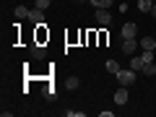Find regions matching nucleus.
Returning <instances> with one entry per match:
<instances>
[{
    "label": "nucleus",
    "instance_id": "f257e3e1",
    "mask_svg": "<svg viewBox=\"0 0 156 117\" xmlns=\"http://www.w3.org/2000/svg\"><path fill=\"white\" fill-rule=\"evenodd\" d=\"M115 78H117V83H120V86H133L135 83V70H133V68H130V70H120Z\"/></svg>",
    "mask_w": 156,
    "mask_h": 117
},
{
    "label": "nucleus",
    "instance_id": "f03ea898",
    "mask_svg": "<svg viewBox=\"0 0 156 117\" xmlns=\"http://www.w3.org/2000/svg\"><path fill=\"white\" fill-rule=\"evenodd\" d=\"M94 18H96V23H99V26H109V23H112V13L107 11V8H96Z\"/></svg>",
    "mask_w": 156,
    "mask_h": 117
},
{
    "label": "nucleus",
    "instance_id": "7ed1b4c3",
    "mask_svg": "<svg viewBox=\"0 0 156 117\" xmlns=\"http://www.w3.org/2000/svg\"><path fill=\"white\" fill-rule=\"evenodd\" d=\"M120 50H122V52H125V55H128V57H133L135 52L140 50V44H138V39H125V42H122V47H120Z\"/></svg>",
    "mask_w": 156,
    "mask_h": 117
},
{
    "label": "nucleus",
    "instance_id": "20e7f679",
    "mask_svg": "<svg viewBox=\"0 0 156 117\" xmlns=\"http://www.w3.org/2000/svg\"><path fill=\"white\" fill-rule=\"evenodd\" d=\"M26 21H31L34 26H37V23H44V11H42V8H31Z\"/></svg>",
    "mask_w": 156,
    "mask_h": 117
},
{
    "label": "nucleus",
    "instance_id": "39448f33",
    "mask_svg": "<svg viewBox=\"0 0 156 117\" xmlns=\"http://www.w3.org/2000/svg\"><path fill=\"white\" fill-rule=\"evenodd\" d=\"M50 39V31H47V23H37V44H44Z\"/></svg>",
    "mask_w": 156,
    "mask_h": 117
},
{
    "label": "nucleus",
    "instance_id": "423d86ee",
    "mask_svg": "<svg viewBox=\"0 0 156 117\" xmlns=\"http://www.w3.org/2000/svg\"><path fill=\"white\" fill-rule=\"evenodd\" d=\"M138 37V23H125L122 26V39H135Z\"/></svg>",
    "mask_w": 156,
    "mask_h": 117
},
{
    "label": "nucleus",
    "instance_id": "0eeeda50",
    "mask_svg": "<svg viewBox=\"0 0 156 117\" xmlns=\"http://www.w3.org/2000/svg\"><path fill=\"white\" fill-rule=\"evenodd\" d=\"M138 44H140V50H154L156 52V39L154 37H140Z\"/></svg>",
    "mask_w": 156,
    "mask_h": 117
},
{
    "label": "nucleus",
    "instance_id": "6e6552de",
    "mask_svg": "<svg viewBox=\"0 0 156 117\" xmlns=\"http://www.w3.org/2000/svg\"><path fill=\"white\" fill-rule=\"evenodd\" d=\"M128 101V86H120L115 91V104H125Z\"/></svg>",
    "mask_w": 156,
    "mask_h": 117
},
{
    "label": "nucleus",
    "instance_id": "1a4fd4ad",
    "mask_svg": "<svg viewBox=\"0 0 156 117\" xmlns=\"http://www.w3.org/2000/svg\"><path fill=\"white\" fill-rule=\"evenodd\" d=\"M31 55L37 57V60H42V57H47V47H44V44H37V42H34V47H31Z\"/></svg>",
    "mask_w": 156,
    "mask_h": 117
},
{
    "label": "nucleus",
    "instance_id": "9d476101",
    "mask_svg": "<svg viewBox=\"0 0 156 117\" xmlns=\"http://www.w3.org/2000/svg\"><path fill=\"white\" fill-rule=\"evenodd\" d=\"M143 65H146V62H143V57H140V55L130 57V68H133V70H143Z\"/></svg>",
    "mask_w": 156,
    "mask_h": 117
},
{
    "label": "nucleus",
    "instance_id": "9b49d317",
    "mask_svg": "<svg viewBox=\"0 0 156 117\" xmlns=\"http://www.w3.org/2000/svg\"><path fill=\"white\" fill-rule=\"evenodd\" d=\"M151 8H154V0H138V11L151 13Z\"/></svg>",
    "mask_w": 156,
    "mask_h": 117
},
{
    "label": "nucleus",
    "instance_id": "f8f14e48",
    "mask_svg": "<svg viewBox=\"0 0 156 117\" xmlns=\"http://www.w3.org/2000/svg\"><path fill=\"white\" fill-rule=\"evenodd\" d=\"M86 44H89V47L99 44V34H96V31H89V34H86Z\"/></svg>",
    "mask_w": 156,
    "mask_h": 117
},
{
    "label": "nucleus",
    "instance_id": "ddd939ff",
    "mask_svg": "<svg viewBox=\"0 0 156 117\" xmlns=\"http://www.w3.org/2000/svg\"><path fill=\"white\" fill-rule=\"evenodd\" d=\"M65 86H68V91H76L78 86H81V81H78L76 76H70V78H68V81H65Z\"/></svg>",
    "mask_w": 156,
    "mask_h": 117
},
{
    "label": "nucleus",
    "instance_id": "4468645a",
    "mask_svg": "<svg viewBox=\"0 0 156 117\" xmlns=\"http://www.w3.org/2000/svg\"><path fill=\"white\" fill-rule=\"evenodd\" d=\"M104 68H107V70H109V73H112V76H117V73L122 70V68L117 65V62H115V60H107V65H104Z\"/></svg>",
    "mask_w": 156,
    "mask_h": 117
},
{
    "label": "nucleus",
    "instance_id": "2eb2a0df",
    "mask_svg": "<svg viewBox=\"0 0 156 117\" xmlns=\"http://www.w3.org/2000/svg\"><path fill=\"white\" fill-rule=\"evenodd\" d=\"M140 73H143V76H148V78H151V76H156V65H154V62H146Z\"/></svg>",
    "mask_w": 156,
    "mask_h": 117
},
{
    "label": "nucleus",
    "instance_id": "dca6fc26",
    "mask_svg": "<svg viewBox=\"0 0 156 117\" xmlns=\"http://www.w3.org/2000/svg\"><path fill=\"white\" fill-rule=\"evenodd\" d=\"M13 16H16V18H29V11L23 5H16V8H13Z\"/></svg>",
    "mask_w": 156,
    "mask_h": 117
},
{
    "label": "nucleus",
    "instance_id": "f3484780",
    "mask_svg": "<svg viewBox=\"0 0 156 117\" xmlns=\"http://www.w3.org/2000/svg\"><path fill=\"white\" fill-rule=\"evenodd\" d=\"M91 5H96V8H107V5H112V0H91Z\"/></svg>",
    "mask_w": 156,
    "mask_h": 117
},
{
    "label": "nucleus",
    "instance_id": "a211bd4d",
    "mask_svg": "<svg viewBox=\"0 0 156 117\" xmlns=\"http://www.w3.org/2000/svg\"><path fill=\"white\" fill-rule=\"evenodd\" d=\"M50 3H52V0H37V8H42V11H47V8H50Z\"/></svg>",
    "mask_w": 156,
    "mask_h": 117
},
{
    "label": "nucleus",
    "instance_id": "6ab92c4d",
    "mask_svg": "<svg viewBox=\"0 0 156 117\" xmlns=\"http://www.w3.org/2000/svg\"><path fill=\"white\" fill-rule=\"evenodd\" d=\"M107 39H109V34H107V31H99V44H107Z\"/></svg>",
    "mask_w": 156,
    "mask_h": 117
},
{
    "label": "nucleus",
    "instance_id": "aec40b11",
    "mask_svg": "<svg viewBox=\"0 0 156 117\" xmlns=\"http://www.w3.org/2000/svg\"><path fill=\"white\" fill-rule=\"evenodd\" d=\"M151 16H154V18H156V3H154V8H151Z\"/></svg>",
    "mask_w": 156,
    "mask_h": 117
},
{
    "label": "nucleus",
    "instance_id": "412c9836",
    "mask_svg": "<svg viewBox=\"0 0 156 117\" xmlns=\"http://www.w3.org/2000/svg\"><path fill=\"white\" fill-rule=\"evenodd\" d=\"M154 3H156V0H154Z\"/></svg>",
    "mask_w": 156,
    "mask_h": 117
}]
</instances>
